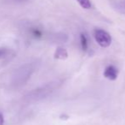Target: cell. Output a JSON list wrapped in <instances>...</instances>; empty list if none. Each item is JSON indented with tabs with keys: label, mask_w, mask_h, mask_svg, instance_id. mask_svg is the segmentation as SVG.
Masks as SVG:
<instances>
[{
	"label": "cell",
	"mask_w": 125,
	"mask_h": 125,
	"mask_svg": "<svg viewBox=\"0 0 125 125\" xmlns=\"http://www.w3.org/2000/svg\"><path fill=\"white\" fill-rule=\"evenodd\" d=\"M104 76L110 81H115L118 76V69L114 65H108L104 70Z\"/></svg>",
	"instance_id": "cell-4"
},
{
	"label": "cell",
	"mask_w": 125,
	"mask_h": 125,
	"mask_svg": "<svg viewBox=\"0 0 125 125\" xmlns=\"http://www.w3.org/2000/svg\"><path fill=\"white\" fill-rule=\"evenodd\" d=\"M58 87V83L55 82H50V83L44 84V85L38 87V88L33 89L30 93L26 94V100L30 102H36L44 99L45 98L50 95L51 93L54 92V89Z\"/></svg>",
	"instance_id": "cell-2"
},
{
	"label": "cell",
	"mask_w": 125,
	"mask_h": 125,
	"mask_svg": "<svg viewBox=\"0 0 125 125\" xmlns=\"http://www.w3.org/2000/svg\"><path fill=\"white\" fill-rule=\"evenodd\" d=\"M78 4L84 10H89L92 7L90 0H77Z\"/></svg>",
	"instance_id": "cell-7"
},
{
	"label": "cell",
	"mask_w": 125,
	"mask_h": 125,
	"mask_svg": "<svg viewBox=\"0 0 125 125\" xmlns=\"http://www.w3.org/2000/svg\"><path fill=\"white\" fill-rule=\"evenodd\" d=\"M10 51L7 48H4V47H0V59L5 58L6 57H8L10 55Z\"/></svg>",
	"instance_id": "cell-8"
},
{
	"label": "cell",
	"mask_w": 125,
	"mask_h": 125,
	"mask_svg": "<svg viewBox=\"0 0 125 125\" xmlns=\"http://www.w3.org/2000/svg\"><path fill=\"white\" fill-rule=\"evenodd\" d=\"M54 57L57 59L66 58V57H67V52L66 51V49L59 47V48L56 50L55 53H54Z\"/></svg>",
	"instance_id": "cell-6"
},
{
	"label": "cell",
	"mask_w": 125,
	"mask_h": 125,
	"mask_svg": "<svg viewBox=\"0 0 125 125\" xmlns=\"http://www.w3.org/2000/svg\"><path fill=\"white\" fill-rule=\"evenodd\" d=\"M3 122H4V121H3V115L0 113V125H3Z\"/></svg>",
	"instance_id": "cell-9"
},
{
	"label": "cell",
	"mask_w": 125,
	"mask_h": 125,
	"mask_svg": "<svg viewBox=\"0 0 125 125\" xmlns=\"http://www.w3.org/2000/svg\"><path fill=\"white\" fill-rule=\"evenodd\" d=\"M80 45L83 52H86L89 48V40H88V38L85 33H81L80 34Z\"/></svg>",
	"instance_id": "cell-5"
},
{
	"label": "cell",
	"mask_w": 125,
	"mask_h": 125,
	"mask_svg": "<svg viewBox=\"0 0 125 125\" xmlns=\"http://www.w3.org/2000/svg\"><path fill=\"white\" fill-rule=\"evenodd\" d=\"M36 69L35 63H26L21 65L12 73L10 82L12 87H21L26 84Z\"/></svg>",
	"instance_id": "cell-1"
},
{
	"label": "cell",
	"mask_w": 125,
	"mask_h": 125,
	"mask_svg": "<svg viewBox=\"0 0 125 125\" xmlns=\"http://www.w3.org/2000/svg\"><path fill=\"white\" fill-rule=\"evenodd\" d=\"M94 37L97 44L102 48H106L112 44V37L105 30L96 28L94 30Z\"/></svg>",
	"instance_id": "cell-3"
}]
</instances>
